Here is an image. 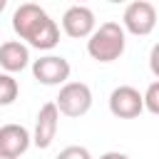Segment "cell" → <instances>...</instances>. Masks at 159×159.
I'll return each mask as SVG.
<instances>
[{
	"mask_svg": "<svg viewBox=\"0 0 159 159\" xmlns=\"http://www.w3.org/2000/svg\"><path fill=\"white\" fill-rule=\"evenodd\" d=\"M12 30L27 47H35L40 52H47L60 42V25L47 15L45 7L35 2H22L15 7Z\"/></svg>",
	"mask_w": 159,
	"mask_h": 159,
	"instance_id": "6da1fadb",
	"label": "cell"
},
{
	"mask_svg": "<svg viewBox=\"0 0 159 159\" xmlns=\"http://www.w3.org/2000/svg\"><path fill=\"white\" fill-rule=\"evenodd\" d=\"M124 47H127V30L122 27V22H114V20H107L102 22L94 35L87 40V55L97 62H114L124 55Z\"/></svg>",
	"mask_w": 159,
	"mask_h": 159,
	"instance_id": "7a4b0ae2",
	"label": "cell"
},
{
	"mask_svg": "<svg viewBox=\"0 0 159 159\" xmlns=\"http://www.w3.org/2000/svg\"><path fill=\"white\" fill-rule=\"evenodd\" d=\"M92 89L84 82H67L65 87H60V94L55 97V104L60 109V114L65 117H84L92 109Z\"/></svg>",
	"mask_w": 159,
	"mask_h": 159,
	"instance_id": "3957f363",
	"label": "cell"
},
{
	"mask_svg": "<svg viewBox=\"0 0 159 159\" xmlns=\"http://www.w3.org/2000/svg\"><path fill=\"white\" fill-rule=\"evenodd\" d=\"M122 27L129 35L137 37H147L154 27H157V7L147 0H134L124 7L122 12Z\"/></svg>",
	"mask_w": 159,
	"mask_h": 159,
	"instance_id": "277c9868",
	"label": "cell"
},
{
	"mask_svg": "<svg viewBox=\"0 0 159 159\" xmlns=\"http://www.w3.org/2000/svg\"><path fill=\"white\" fill-rule=\"evenodd\" d=\"M70 62L62 55H42L40 60H32V77L40 84L47 87H65L70 80Z\"/></svg>",
	"mask_w": 159,
	"mask_h": 159,
	"instance_id": "5b68a950",
	"label": "cell"
},
{
	"mask_svg": "<svg viewBox=\"0 0 159 159\" xmlns=\"http://www.w3.org/2000/svg\"><path fill=\"white\" fill-rule=\"evenodd\" d=\"M109 112L117 119H137L144 112V94L132 84H119L109 94Z\"/></svg>",
	"mask_w": 159,
	"mask_h": 159,
	"instance_id": "8992f818",
	"label": "cell"
},
{
	"mask_svg": "<svg viewBox=\"0 0 159 159\" xmlns=\"http://www.w3.org/2000/svg\"><path fill=\"white\" fill-rule=\"evenodd\" d=\"M62 30L67 37L72 40H89L97 30V20H94V12L87 7V5H70L62 15Z\"/></svg>",
	"mask_w": 159,
	"mask_h": 159,
	"instance_id": "52a82bcc",
	"label": "cell"
},
{
	"mask_svg": "<svg viewBox=\"0 0 159 159\" xmlns=\"http://www.w3.org/2000/svg\"><path fill=\"white\" fill-rule=\"evenodd\" d=\"M60 129V109L55 102H45L35 117V127H32V144L37 149H47Z\"/></svg>",
	"mask_w": 159,
	"mask_h": 159,
	"instance_id": "ba28073f",
	"label": "cell"
},
{
	"mask_svg": "<svg viewBox=\"0 0 159 159\" xmlns=\"http://www.w3.org/2000/svg\"><path fill=\"white\" fill-rule=\"evenodd\" d=\"M30 147H32V132H27L22 124H2L0 127V157L20 159Z\"/></svg>",
	"mask_w": 159,
	"mask_h": 159,
	"instance_id": "9c48e42d",
	"label": "cell"
},
{
	"mask_svg": "<svg viewBox=\"0 0 159 159\" xmlns=\"http://www.w3.org/2000/svg\"><path fill=\"white\" fill-rule=\"evenodd\" d=\"M30 65V47L22 40H5L0 45V67L7 75L22 72Z\"/></svg>",
	"mask_w": 159,
	"mask_h": 159,
	"instance_id": "30bf717a",
	"label": "cell"
},
{
	"mask_svg": "<svg viewBox=\"0 0 159 159\" xmlns=\"http://www.w3.org/2000/svg\"><path fill=\"white\" fill-rule=\"evenodd\" d=\"M17 92H20L17 80H15L12 75L2 72V75H0V104H2V107L12 104V102L17 99Z\"/></svg>",
	"mask_w": 159,
	"mask_h": 159,
	"instance_id": "8fae6325",
	"label": "cell"
},
{
	"mask_svg": "<svg viewBox=\"0 0 159 159\" xmlns=\"http://www.w3.org/2000/svg\"><path fill=\"white\" fill-rule=\"evenodd\" d=\"M144 109L149 114L159 117V80H154L147 89H144Z\"/></svg>",
	"mask_w": 159,
	"mask_h": 159,
	"instance_id": "7c38bea8",
	"label": "cell"
},
{
	"mask_svg": "<svg viewBox=\"0 0 159 159\" xmlns=\"http://www.w3.org/2000/svg\"><path fill=\"white\" fill-rule=\"evenodd\" d=\"M55 159H92V154H89V149H87V147L72 144V147H65Z\"/></svg>",
	"mask_w": 159,
	"mask_h": 159,
	"instance_id": "4fadbf2b",
	"label": "cell"
},
{
	"mask_svg": "<svg viewBox=\"0 0 159 159\" xmlns=\"http://www.w3.org/2000/svg\"><path fill=\"white\" fill-rule=\"evenodd\" d=\"M149 70H152V75L159 80V42H154L152 50H149Z\"/></svg>",
	"mask_w": 159,
	"mask_h": 159,
	"instance_id": "5bb4252c",
	"label": "cell"
},
{
	"mask_svg": "<svg viewBox=\"0 0 159 159\" xmlns=\"http://www.w3.org/2000/svg\"><path fill=\"white\" fill-rule=\"evenodd\" d=\"M99 159H132L129 154H124V152H104Z\"/></svg>",
	"mask_w": 159,
	"mask_h": 159,
	"instance_id": "9a60e30c",
	"label": "cell"
},
{
	"mask_svg": "<svg viewBox=\"0 0 159 159\" xmlns=\"http://www.w3.org/2000/svg\"><path fill=\"white\" fill-rule=\"evenodd\" d=\"M0 159H15V157H0Z\"/></svg>",
	"mask_w": 159,
	"mask_h": 159,
	"instance_id": "2e32d148",
	"label": "cell"
}]
</instances>
